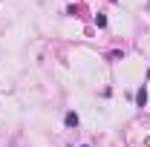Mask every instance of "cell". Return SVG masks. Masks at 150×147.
Masks as SVG:
<instances>
[{
    "label": "cell",
    "instance_id": "obj_4",
    "mask_svg": "<svg viewBox=\"0 0 150 147\" xmlns=\"http://www.w3.org/2000/svg\"><path fill=\"white\" fill-rule=\"evenodd\" d=\"M81 147H87V144H81Z\"/></svg>",
    "mask_w": 150,
    "mask_h": 147
},
{
    "label": "cell",
    "instance_id": "obj_1",
    "mask_svg": "<svg viewBox=\"0 0 150 147\" xmlns=\"http://www.w3.org/2000/svg\"><path fill=\"white\" fill-rule=\"evenodd\" d=\"M64 121H67V127H78V115H75V112H67Z\"/></svg>",
    "mask_w": 150,
    "mask_h": 147
},
{
    "label": "cell",
    "instance_id": "obj_2",
    "mask_svg": "<svg viewBox=\"0 0 150 147\" xmlns=\"http://www.w3.org/2000/svg\"><path fill=\"white\" fill-rule=\"evenodd\" d=\"M136 101H139V107H144V104H147V92H144V87L139 90V95H136Z\"/></svg>",
    "mask_w": 150,
    "mask_h": 147
},
{
    "label": "cell",
    "instance_id": "obj_3",
    "mask_svg": "<svg viewBox=\"0 0 150 147\" xmlns=\"http://www.w3.org/2000/svg\"><path fill=\"white\" fill-rule=\"evenodd\" d=\"M95 26H107V18L104 15H95Z\"/></svg>",
    "mask_w": 150,
    "mask_h": 147
}]
</instances>
